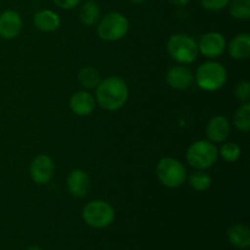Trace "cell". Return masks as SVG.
Listing matches in <instances>:
<instances>
[{
  "mask_svg": "<svg viewBox=\"0 0 250 250\" xmlns=\"http://www.w3.org/2000/svg\"><path fill=\"white\" fill-rule=\"evenodd\" d=\"M129 89L126 81L119 76H109L95 88V102L106 111H117L126 105Z\"/></svg>",
  "mask_w": 250,
  "mask_h": 250,
  "instance_id": "cell-1",
  "label": "cell"
},
{
  "mask_svg": "<svg viewBox=\"0 0 250 250\" xmlns=\"http://www.w3.org/2000/svg\"><path fill=\"white\" fill-rule=\"evenodd\" d=\"M194 82L205 92H216L227 82V70L221 62L209 60L198 66L194 73Z\"/></svg>",
  "mask_w": 250,
  "mask_h": 250,
  "instance_id": "cell-2",
  "label": "cell"
},
{
  "mask_svg": "<svg viewBox=\"0 0 250 250\" xmlns=\"http://www.w3.org/2000/svg\"><path fill=\"white\" fill-rule=\"evenodd\" d=\"M166 50L178 65H190L199 56L197 41L186 33L172 34L167 39Z\"/></svg>",
  "mask_w": 250,
  "mask_h": 250,
  "instance_id": "cell-3",
  "label": "cell"
},
{
  "mask_svg": "<svg viewBox=\"0 0 250 250\" xmlns=\"http://www.w3.org/2000/svg\"><path fill=\"white\" fill-rule=\"evenodd\" d=\"M219 150L216 144L208 139L195 141L186 151V160L195 170H208L216 164Z\"/></svg>",
  "mask_w": 250,
  "mask_h": 250,
  "instance_id": "cell-4",
  "label": "cell"
},
{
  "mask_svg": "<svg viewBox=\"0 0 250 250\" xmlns=\"http://www.w3.org/2000/svg\"><path fill=\"white\" fill-rule=\"evenodd\" d=\"M128 19L120 11L107 12L97 23L98 36L104 42L121 41L128 33Z\"/></svg>",
  "mask_w": 250,
  "mask_h": 250,
  "instance_id": "cell-5",
  "label": "cell"
},
{
  "mask_svg": "<svg viewBox=\"0 0 250 250\" xmlns=\"http://www.w3.org/2000/svg\"><path fill=\"white\" fill-rule=\"evenodd\" d=\"M82 219L84 224L92 229H104L114 222L115 210L112 205L105 200H90L82 209Z\"/></svg>",
  "mask_w": 250,
  "mask_h": 250,
  "instance_id": "cell-6",
  "label": "cell"
},
{
  "mask_svg": "<svg viewBox=\"0 0 250 250\" xmlns=\"http://www.w3.org/2000/svg\"><path fill=\"white\" fill-rule=\"evenodd\" d=\"M156 177L166 188H178L187 181V170L178 159L165 156L156 164Z\"/></svg>",
  "mask_w": 250,
  "mask_h": 250,
  "instance_id": "cell-7",
  "label": "cell"
},
{
  "mask_svg": "<svg viewBox=\"0 0 250 250\" xmlns=\"http://www.w3.org/2000/svg\"><path fill=\"white\" fill-rule=\"evenodd\" d=\"M197 43L199 54L209 60L220 58L226 51L227 46L226 38L220 32H207L200 37Z\"/></svg>",
  "mask_w": 250,
  "mask_h": 250,
  "instance_id": "cell-8",
  "label": "cell"
},
{
  "mask_svg": "<svg viewBox=\"0 0 250 250\" xmlns=\"http://www.w3.org/2000/svg\"><path fill=\"white\" fill-rule=\"evenodd\" d=\"M55 173V165L53 159L46 154H39L29 165V176L33 183L38 186H45L53 180Z\"/></svg>",
  "mask_w": 250,
  "mask_h": 250,
  "instance_id": "cell-9",
  "label": "cell"
},
{
  "mask_svg": "<svg viewBox=\"0 0 250 250\" xmlns=\"http://www.w3.org/2000/svg\"><path fill=\"white\" fill-rule=\"evenodd\" d=\"M22 17L16 10L7 9L0 12V37L6 41L17 38L22 31Z\"/></svg>",
  "mask_w": 250,
  "mask_h": 250,
  "instance_id": "cell-10",
  "label": "cell"
},
{
  "mask_svg": "<svg viewBox=\"0 0 250 250\" xmlns=\"http://www.w3.org/2000/svg\"><path fill=\"white\" fill-rule=\"evenodd\" d=\"M166 83L176 90H187L194 83V73L187 65L172 66L165 76Z\"/></svg>",
  "mask_w": 250,
  "mask_h": 250,
  "instance_id": "cell-11",
  "label": "cell"
},
{
  "mask_svg": "<svg viewBox=\"0 0 250 250\" xmlns=\"http://www.w3.org/2000/svg\"><path fill=\"white\" fill-rule=\"evenodd\" d=\"M231 122L224 115H216L209 120L205 128L208 141L214 144H221L226 142L231 134Z\"/></svg>",
  "mask_w": 250,
  "mask_h": 250,
  "instance_id": "cell-12",
  "label": "cell"
},
{
  "mask_svg": "<svg viewBox=\"0 0 250 250\" xmlns=\"http://www.w3.org/2000/svg\"><path fill=\"white\" fill-rule=\"evenodd\" d=\"M68 106L76 116L84 117L89 116L94 112L95 107H97V102L92 93L82 89L77 90L71 95L70 100H68Z\"/></svg>",
  "mask_w": 250,
  "mask_h": 250,
  "instance_id": "cell-13",
  "label": "cell"
},
{
  "mask_svg": "<svg viewBox=\"0 0 250 250\" xmlns=\"http://www.w3.org/2000/svg\"><path fill=\"white\" fill-rule=\"evenodd\" d=\"M66 187H67L68 193L73 198L87 197L90 190V177L84 170L82 168H75L71 171L66 180Z\"/></svg>",
  "mask_w": 250,
  "mask_h": 250,
  "instance_id": "cell-14",
  "label": "cell"
},
{
  "mask_svg": "<svg viewBox=\"0 0 250 250\" xmlns=\"http://www.w3.org/2000/svg\"><path fill=\"white\" fill-rule=\"evenodd\" d=\"M226 50L233 60H247L250 56V34L239 33L236 34L227 43Z\"/></svg>",
  "mask_w": 250,
  "mask_h": 250,
  "instance_id": "cell-15",
  "label": "cell"
},
{
  "mask_svg": "<svg viewBox=\"0 0 250 250\" xmlns=\"http://www.w3.org/2000/svg\"><path fill=\"white\" fill-rule=\"evenodd\" d=\"M33 24L42 32H55L61 26V19L58 12L50 9H42L33 16Z\"/></svg>",
  "mask_w": 250,
  "mask_h": 250,
  "instance_id": "cell-16",
  "label": "cell"
},
{
  "mask_svg": "<svg viewBox=\"0 0 250 250\" xmlns=\"http://www.w3.org/2000/svg\"><path fill=\"white\" fill-rule=\"evenodd\" d=\"M227 241L237 249H248L250 247V229L244 224H234L227 229Z\"/></svg>",
  "mask_w": 250,
  "mask_h": 250,
  "instance_id": "cell-17",
  "label": "cell"
},
{
  "mask_svg": "<svg viewBox=\"0 0 250 250\" xmlns=\"http://www.w3.org/2000/svg\"><path fill=\"white\" fill-rule=\"evenodd\" d=\"M80 21L82 22L83 26L85 27H93L97 26L99 22L100 17H102V10H100L99 5L92 0H85L83 4L80 5Z\"/></svg>",
  "mask_w": 250,
  "mask_h": 250,
  "instance_id": "cell-18",
  "label": "cell"
},
{
  "mask_svg": "<svg viewBox=\"0 0 250 250\" xmlns=\"http://www.w3.org/2000/svg\"><path fill=\"white\" fill-rule=\"evenodd\" d=\"M102 80L100 72L93 66H84L78 72V82L84 89H95Z\"/></svg>",
  "mask_w": 250,
  "mask_h": 250,
  "instance_id": "cell-19",
  "label": "cell"
},
{
  "mask_svg": "<svg viewBox=\"0 0 250 250\" xmlns=\"http://www.w3.org/2000/svg\"><path fill=\"white\" fill-rule=\"evenodd\" d=\"M187 181L195 192H205L212 185V178L207 170H195L192 175L187 176Z\"/></svg>",
  "mask_w": 250,
  "mask_h": 250,
  "instance_id": "cell-20",
  "label": "cell"
},
{
  "mask_svg": "<svg viewBox=\"0 0 250 250\" xmlns=\"http://www.w3.org/2000/svg\"><path fill=\"white\" fill-rule=\"evenodd\" d=\"M232 122L239 132L247 133L250 131V103H242L234 112Z\"/></svg>",
  "mask_w": 250,
  "mask_h": 250,
  "instance_id": "cell-21",
  "label": "cell"
},
{
  "mask_svg": "<svg viewBox=\"0 0 250 250\" xmlns=\"http://www.w3.org/2000/svg\"><path fill=\"white\" fill-rule=\"evenodd\" d=\"M229 12L237 21H247L250 19V0H231Z\"/></svg>",
  "mask_w": 250,
  "mask_h": 250,
  "instance_id": "cell-22",
  "label": "cell"
},
{
  "mask_svg": "<svg viewBox=\"0 0 250 250\" xmlns=\"http://www.w3.org/2000/svg\"><path fill=\"white\" fill-rule=\"evenodd\" d=\"M217 150H219V156H221L222 160L231 164L238 161L242 154L241 146L234 142H224L221 143V146L217 148Z\"/></svg>",
  "mask_w": 250,
  "mask_h": 250,
  "instance_id": "cell-23",
  "label": "cell"
},
{
  "mask_svg": "<svg viewBox=\"0 0 250 250\" xmlns=\"http://www.w3.org/2000/svg\"><path fill=\"white\" fill-rule=\"evenodd\" d=\"M234 95L241 103H249L250 100V83L248 81H239L234 88Z\"/></svg>",
  "mask_w": 250,
  "mask_h": 250,
  "instance_id": "cell-24",
  "label": "cell"
},
{
  "mask_svg": "<svg viewBox=\"0 0 250 250\" xmlns=\"http://www.w3.org/2000/svg\"><path fill=\"white\" fill-rule=\"evenodd\" d=\"M199 1L203 9L207 11L219 12L226 9L231 0H199Z\"/></svg>",
  "mask_w": 250,
  "mask_h": 250,
  "instance_id": "cell-25",
  "label": "cell"
},
{
  "mask_svg": "<svg viewBox=\"0 0 250 250\" xmlns=\"http://www.w3.org/2000/svg\"><path fill=\"white\" fill-rule=\"evenodd\" d=\"M82 0H53L54 5L61 10H73L81 5Z\"/></svg>",
  "mask_w": 250,
  "mask_h": 250,
  "instance_id": "cell-26",
  "label": "cell"
},
{
  "mask_svg": "<svg viewBox=\"0 0 250 250\" xmlns=\"http://www.w3.org/2000/svg\"><path fill=\"white\" fill-rule=\"evenodd\" d=\"M167 1L170 2V4L175 5V6L182 7V6H186V5L189 4L190 0H167Z\"/></svg>",
  "mask_w": 250,
  "mask_h": 250,
  "instance_id": "cell-27",
  "label": "cell"
},
{
  "mask_svg": "<svg viewBox=\"0 0 250 250\" xmlns=\"http://www.w3.org/2000/svg\"><path fill=\"white\" fill-rule=\"evenodd\" d=\"M27 250H43V249H42L39 246H31V247H28V249Z\"/></svg>",
  "mask_w": 250,
  "mask_h": 250,
  "instance_id": "cell-28",
  "label": "cell"
},
{
  "mask_svg": "<svg viewBox=\"0 0 250 250\" xmlns=\"http://www.w3.org/2000/svg\"><path fill=\"white\" fill-rule=\"evenodd\" d=\"M131 2H134V4H142V2L146 1V0H129Z\"/></svg>",
  "mask_w": 250,
  "mask_h": 250,
  "instance_id": "cell-29",
  "label": "cell"
},
{
  "mask_svg": "<svg viewBox=\"0 0 250 250\" xmlns=\"http://www.w3.org/2000/svg\"><path fill=\"white\" fill-rule=\"evenodd\" d=\"M92 1H97V0H92Z\"/></svg>",
  "mask_w": 250,
  "mask_h": 250,
  "instance_id": "cell-30",
  "label": "cell"
}]
</instances>
